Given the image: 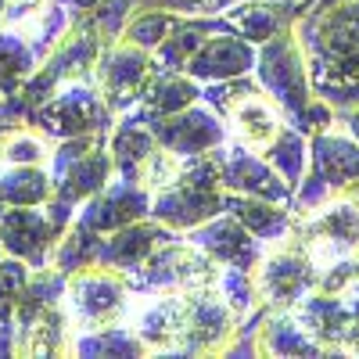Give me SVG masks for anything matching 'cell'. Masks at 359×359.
I'll return each mask as SVG.
<instances>
[{
	"label": "cell",
	"mask_w": 359,
	"mask_h": 359,
	"mask_svg": "<svg viewBox=\"0 0 359 359\" xmlns=\"http://www.w3.org/2000/svg\"><path fill=\"white\" fill-rule=\"evenodd\" d=\"M313 94L334 115L359 104V0H334L294 18Z\"/></svg>",
	"instance_id": "6da1fadb"
},
{
	"label": "cell",
	"mask_w": 359,
	"mask_h": 359,
	"mask_svg": "<svg viewBox=\"0 0 359 359\" xmlns=\"http://www.w3.org/2000/svg\"><path fill=\"white\" fill-rule=\"evenodd\" d=\"M252 76L259 79V86L266 90V94L273 97V104L284 111L287 123L294 130H302L306 137L338 126L334 108L323 104L313 94L309 72H306V57H302V47H298L291 25L255 47V69H252Z\"/></svg>",
	"instance_id": "7a4b0ae2"
},
{
	"label": "cell",
	"mask_w": 359,
	"mask_h": 359,
	"mask_svg": "<svg viewBox=\"0 0 359 359\" xmlns=\"http://www.w3.org/2000/svg\"><path fill=\"white\" fill-rule=\"evenodd\" d=\"M223 212V184H219V165L212 151L187 155L184 169L172 184L158 194H151V219L165 223L169 230H191L205 219Z\"/></svg>",
	"instance_id": "3957f363"
},
{
	"label": "cell",
	"mask_w": 359,
	"mask_h": 359,
	"mask_svg": "<svg viewBox=\"0 0 359 359\" xmlns=\"http://www.w3.org/2000/svg\"><path fill=\"white\" fill-rule=\"evenodd\" d=\"M111 123H115V111L104 104L94 79L62 83L43 104L29 111V126L43 133L50 144L69 140V137H86V133L108 137Z\"/></svg>",
	"instance_id": "277c9868"
},
{
	"label": "cell",
	"mask_w": 359,
	"mask_h": 359,
	"mask_svg": "<svg viewBox=\"0 0 359 359\" xmlns=\"http://www.w3.org/2000/svg\"><path fill=\"white\" fill-rule=\"evenodd\" d=\"M130 287L126 277L118 269L108 266H86L65 277V294H62V309L69 316L72 334L79 331H101L111 323H126L130 309Z\"/></svg>",
	"instance_id": "5b68a950"
},
{
	"label": "cell",
	"mask_w": 359,
	"mask_h": 359,
	"mask_svg": "<svg viewBox=\"0 0 359 359\" xmlns=\"http://www.w3.org/2000/svg\"><path fill=\"white\" fill-rule=\"evenodd\" d=\"M219 262L205 255L198 245H191L184 233L155 248L140 266L126 269V287L130 294L144 291H191V287H216L219 280Z\"/></svg>",
	"instance_id": "8992f818"
},
{
	"label": "cell",
	"mask_w": 359,
	"mask_h": 359,
	"mask_svg": "<svg viewBox=\"0 0 359 359\" xmlns=\"http://www.w3.org/2000/svg\"><path fill=\"white\" fill-rule=\"evenodd\" d=\"M352 180H359V144L338 130L313 133L309 137V172L294 187L291 212H309L320 201L341 194Z\"/></svg>",
	"instance_id": "52a82bcc"
},
{
	"label": "cell",
	"mask_w": 359,
	"mask_h": 359,
	"mask_svg": "<svg viewBox=\"0 0 359 359\" xmlns=\"http://www.w3.org/2000/svg\"><path fill=\"white\" fill-rule=\"evenodd\" d=\"M155 69V57L151 50H140L126 40H111L101 47L97 54V65H94V86L101 90V97L104 104L115 111V115H123L137 104L140 97V90L147 83V76H151Z\"/></svg>",
	"instance_id": "ba28073f"
},
{
	"label": "cell",
	"mask_w": 359,
	"mask_h": 359,
	"mask_svg": "<svg viewBox=\"0 0 359 359\" xmlns=\"http://www.w3.org/2000/svg\"><path fill=\"white\" fill-rule=\"evenodd\" d=\"M212 158H216V165H219V184H223V191H237V194H252V198H266V201L291 205L294 191L280 180V172L269 165L259 151H252L248 144H241L237 137L226 133V140L212 147Z\"/></svg>",
	"instance_id": "9c48e42d"
},
{
	"label": "cell",
	"mask_w": 359,
	"mask_h": 359,
	"mask_svg": "<svg viewBox=\"0 0 359 359\" xmlns=\"http://www.w3.org/2000/svg\"><path fill=\"white\" fill-rule=\"evenodd\" d=\"M313 280H316L313 259L287 241L269 245L262 262L255 266L259 302H266L269 309H291L298 298L313 291Z\"/></svg>",
	"instance_id": "30bf717a"
},
{
	"label": "cell",
	"mask_w": 359,
	"mask_h": 359,
	"mask_svg": "<svg viewBox=\"0 0 359 359\" xmlns=\"http://www.w3.org/2000/svg\"><path fill=\"white\" fill-rule=\"evenodd\" d=\"M298 327L331 355V352H352V341L359 338V320L355 313L345 306L341 294H320L309 291L287 309Z\"/></svg>",
	"instance_id": "8fae6325"
},
{
	"label": "cell",
	"mask_w": 359,
	"mask_h": 359,
	"mask_svg": "<svg viewBox=\"0 0 359 359\" xmlns=\"http://www.w3.org/2000/svg\"><path fill=\"white\" fill-rule=\"evenodd\" d=\"M151 133L162 147H169L172 155L187 158V155H201V151H212L216 144L226 140V123L208 108L205 101H194L187 108H180L172 115H162V118H151Z\"/></svg>",
	"instance_id": "7c38bea8"
},
{
	"label": "cell",
	"mask_w": 359,
	"mask_h": 359,
	"mask_svg": "<svg viewBox=\"0 0 359 359\" xmlns=\"http://www.w3.org/2000/svg\"><path fill=\"white\" fill-rule=\"evenodd\" d=\"M54 223L47 219L43 205H8L0 208V245L4 255L22 259L29 269H40L50 262V248L57 241Z\"/></svg>",
	"instance_id": "4fadbf2b"
},
{
	"label": "cell",
	"mask_w": 359,
	"mask_h": 359,
	"mask_svg": "<svg viewBox=\"0 0 359 359\" xmlns=\"http://www.w3.org/2000/svg\"><path fill=\"white\" fill-rule=\"evenodd\" d=\"M184 237L191 245H198L205 255H212L219 266H241V269H255L269 248L255 233H248L230 212H219L212 219L184 230Z\"/></svg>",
	"instance_id": "5bb4252c"
},
{
	"label": "cell",
	"mask_w": 359,
	"mask_h": 359,
	"mask_svg": "<svg viewBox=\"0 0 359 359\" xmlns=\"http://www.w3.org/2000/svg\"><path fill=\"white\" fill-rule=\"evenodd\" d=\"M147 216H151V191H144L137 180L111 176L94 198L83 201V212L76 219H83L86 226H94L97 233H111L118 226L147 219Z\"/></svg>",
	"instance_id": "9a60e30c"
},
{
	"label": "cell",
	"mask_w": 359,
	"mask_h": 359,
	"mask_svg": "<svg viewBox=\"0 0 359 359\" xmlns=\"http://www.w3.org/2000/svg\"><path fill=\"white\" fill-rule=\"evenodd\" d=\"M309 8L313 0H237L219 18L226 25V33H237L252 47H259L269 36H277L280 29L294 25V18H302Z\"/></svg>",
	"instance_id": "2e32d148"
},
{
	"label": "cell",
	"mask_w": 359,
	"mask_h": 359,
	"mask_svg": "<svg viewBox=\"0 0 359 359\" xmlns=\"http://www.w3.org/2000/svg\"><path fill=\"white\" fill-rule=\"evenodd\" d=\"M252 69H255V47L248 40H241L237 33H208L184 65V72L194 83L248 76Z\"/></svg>",
	"instance_id": "e0dca14e"
},
{
	"label": "cell",
	"mask_w": 359,
	"mask_h": 359,
	"mask_svg": "<svg viewBox=\"0 0 359 359\" xmlns=\"http://www.w3.org/2000/svg\"><path fill=\"white\" fill-rule=\"evenodd\" d=\"M194 101H201V83H194L187 72L165 69V65L155 62L151 76H147L140 97H137V104L130 111H123V115H133V118H140V123H151V118L172 115V111L187 108Z\"/></svg>",
	"instance_id": "ac0fdd59"
},
{
	"label": "cell",
	"mask_w": 359,
	"mask_h": 359,
	"mask_svg": "<svg viewBox=\"0 0 359 359\" xmlns=\"http://www.w3.org/2000/svg\"><path fill=\"white\" fill-rule=\"evenodd\" d=\"M180 230H169L165 223L158 219H137V223H126L111 230L104 241H101V259L97 266H108V269H118V273H126V269L140 266L147 255H151L155 248H162L165 241H172Z\"/></svg>",
	"instance_id": "d6986e66"
},
{
	"label": "cell",
	"mask_w": 359,
	"mask_h": 359,
	"mask_svg": "<svg viewBox=\"0 0 359 359\" xmlns=\"http://www.w3.org/2000/svg\"><path fill=\"white\" fill-rule=\"evenodd\" d=\"M223 123L230 130V137H237L241 144H248L252 151H262V147L280 133V126L287 123L284 111L273 104V97L266 90H252V94L237 97L226 111H223Z\"/></svg>",
	"instance_id": "ffe728a7"
},
{
	"label": "cell",
	"mask_w": 359,
	"mask_h": 359,
	"mask_svg": "<svg viewBox=\"0 0 359 359\" xmlns=\"http://www.w3.org/2000/svg\"><path fill=\"white\" fill-rule=\"evenodd\" d=\"M223 212H230L248 233H255L266 245H277L291 226V205L237 194V191H223Z\"/></svg>",
	"instance_id": "44dd1931"
},
{
	"label": "cell",
	"mask_w": 359,
	"mask_h": 359,
	"mask_svg": "<svg viewBox=\"0 0 359 359\" xmlns=\"http://www.w3.org/2000/svg\"><path fill=\"white\" fill-rule=\"evenodd\" d=\"M158 147L155 133L147 123H140V118L133 115H115V123L108 130V155H111V169L115 176L123 180H137L144 158L151 155Z\"/></svg>",
	"instance_id": "7402d4cb"
},
{
	"label": "cell",
	"mask_w": 359,
	"mask_h": 359,
	"mask_svg": "<svg viewBox=\"0 0 359 359\" xmlns=\"http://www.w3.org/2000/svg\"><path fill=\"white\" fill-rule=\"evenodd\" d=\"M255 355H327L287 309H269L255 331Z\"/></svg>",
	"instance_id": "603a6c76"
},
{
	"label": "cell",
	"mask_w": 359,
	"mask_h": 359,
	"mask_svg": "<svg viewBox=\"0 0 359 359\" xmlns=\"http://www.w3.org/2000/svg\"><path fill=\"white\" fill-rule=\"evenodd\" d=\"M101 241H104V233H97L94 226H86L83 219H72L62 237L54 241L50 248V262L57 273H76V269H86V266H97L101 259Z\"/></svg>",
	"instance_id": "cb8c5ba5"
},
{
	"label": "cell",
	"mask_w": 359,
	"mask_h": 359,
	"mask_svg": "<svg viewBox=\"0 0 359 359\" xmlns=\"http://www.w3.org/2000/svg\"><path fill=\"white\" fill-rule=\"evenodd\" d=\"M269 165H273L280 172V180L294 191L298 184H302V176H306V162H309V137L302 130H294L291 123L280 126V133L269 140L262 151H259Z\"/></svg>",
	"instance_id": "d4e9b609"
},
{
	"label": "cell",
	"mask_w": 359,
	"mask_h": 359,
	"mask_svg": "<svg viewBox=\"0 0 359 359\" xmlns=\"http://www.w3.org/2000/svg\"><path fill=\"white\" fill-rule=\"evenodd\" d=\"M50 172L47 165H8L0 169V208L8 205H47Z\"/></svg>",
	"instance_id": "484cf974"
},
{
	"label": "cell",
	"mask_w": 359,
	"mask_h": 359,
	"mask_svg": "<svg viewBox=\"0 0 359 359\" xmlns=\"http://www.w3.org/2000/svg\"><path fill=\"white\" fill-rule=\"evenodd\" d=\"M72 355H147L144 341L130 331L126 323H111L101 331H79L69 341Z\"/></svg>",
	"instance_id": "4316f807"
},
{
	"label": "cell",
	"mask_w": 359,
	"mask_h": 359,
	"mask_svg": "<svg viewBox=\"0 0 359 359\" xmlns=\"http://www.w3.org/2000/svg\"><path fill=\"white\" fill-rule=\"evenodd\" d=\"M40 57L18 33L0 29V94H15V90L36 72Z\"/></svg>",
	"instance_id": "83f0119b"
},
{
	"label": "cell",
	"mask_w": 359,
	"mask_h": 359,
	"mask_svg": "<svg viewBox=\"0 0 359 359\" xmlns=\"http://www.w3.org/2000/svg\"><path fill=\"white\" fill-rule=\"evenodd\" d=\"M176 18H180V15L158 11V8L133 11V15L126 18V25H123V33H118V40H126V43H133V47H140V50H155V47L165 40V33L172 29Z\"/></svg>",
	"instance_id": "f1b7e54d"
},
{
	"label": "cell",
	"mask_w": 359,
	"mask_h": 359,
	"mask_svg": "<svg viewBox=\"0 0 359 359\" xmlns=\"http://www.w3.org/2000/svg\"><path fill=\"white\" fill-rule=\"evenodd\" d=\"M50 158V140L36 130H8L4 140H0V162L8 165H47Z\"/></svg>",
	"instance_id": "f546056e"
},
{
	"label": "cell",
	"mask_w": 359,
	"mask_h": 359,
	"mask_svg": "<svg viewBox=\"0 0 359 359\" xmlns=\"http://www.w3.org/2000/svg\"><path fill=\"white\" fill-rule=\"evenodd\" d=\"M216 291L223 294V302L233 309V316L241 320L245 313H252L259 306V287H255V269H241V266H223Z\"/></svg>",
	"instance_id": "4dcf8cb0"
},
{
	"label": "cell",
	"mask_w": 359,
	"mask_h": 359,
	"mask_svg": "<svg viewBox=\"0 0 359 359\" xmlns=\"http://www.w3.org/2000/svg\"><path fill=\"white\" fill-rule=\"evenodd\" d=\"M180 169H184V158L180 155H172L169 147H155L151 155L144 158V165H140V172H137V184L144 187V191H151V194H158V191H165L172 180L180 176Z\"/></svg>",
	"instance_id": "1f68e13d"
},
{
	"label": "cell",
	"mask_w": 359,
	"mask_h": 359,
	"mask_svg": "<svg viewBox=\"0 0 359 359\" xmlns=\"http://www.w3.org/2000/svg\"><path fill=\"white\" fill-rule=\"evenodd\" d=\"M29 277V266L15 255L0 259V320L15 323V302H18V291Z\"/></svg>",
	"instance_id": "d6a6232c"
},
{
	"label": "cell",
	"mask_w": 359,
	"mask_h": 359,
	"mask_svg": "<svg viewBox=\"0 0 359 359\" xmlns=\"http://www.w3.org/2000/svg\"><path fill=\"white\" fill-rule=\"evenodd\" d=\"M130 4H133V11L158 8V11H172V15H223L237 0H130Z\"/></svg>",
	"instance_id": "836d02e7"
},
{
	"label": "cell",
	"mask_w": 359,
	"mask_h": 359,
	"mask_svg": "<svg viewBox=\"0 0 359 359\" xmlns=\"http://www.w3.org/2000/svg\"><path fill=\"white\" fill-rule=\"evenodd\" d=\"M338 123L345 126V133L359 144V104L355 108H348V111H338Z\"/></svg>",
	"instance_id": "e575fe53"
},
{
	"label": "cell",
	"mask_w": 359,
	"mask_h": 359,
	"mask_svg": "<svg viewBox=\"0 0 359 359\" xmlns=\"http://www.w3.org/2000/svg\"><path fill=\"white\" fill-rule=\"evenodd\" d=\"M0 355H15V323L0 320Z\"/></svg>",
	"instance_id": "d590c367"
},
{
	"label": "cell",
	"mask_w": 359,
	"mask_h": 359,
	"mask_svg": "<svg viewBox=\"0 0 359 359\" xmlns=\"http://www.w3.org/2000/svg\"><path fill=\"white\" fill-rule=\"evenodd\" d=\"M327 4H334V0H313V8H327Z\"/></svg>",
	"instance_id": "8d00e7d4"
},
{
	"label": "cell",
	"mask_w": 359,
	"mask_h": 359,
	"mask_svg": "<svg viewBox=\"0 0 359 359\" xmlns=\"http://www.w3.org/2000/svg\"><path fill=\"white\" fill-rule=\"evenodd\" d=\"M15 4H36V0H15Z\"/></svg>",
	"instance_id": "74e56055"
},
{
	"label": "cell",
	"mask_w": 359,
	"mask_h": 359,
	"mask_svg": "<svg viewBox=\"0 0 359 359\" xmlns=\"http://www.w3.org/2000/svg\"><path fill=\"white\" fill-rule=\"evenodd\" d=\"M0 259H4V245H0Z\"/></svg>",
	"instance_id": "f35d334b"
}]
</instances>
